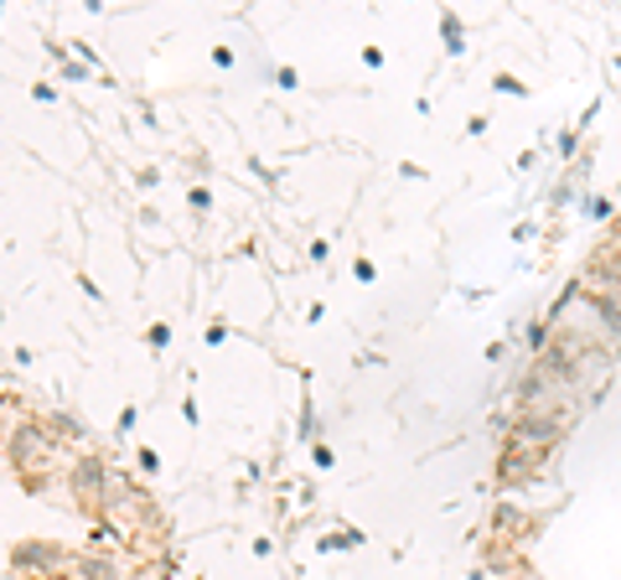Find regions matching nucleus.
<instances>
[{
    "mask_svg": "<svg viewBox=\"0 0 621 580\" xmlns=\"http://www.w3.org/2000/svg\"><path fill=\"white\" fill-rule=\"evenodd\" d=\"M575 410L570 405H544V410H523V420L513 426V445H534V451H549L555 441H565Z\"/></svg>",
    "mask_w": 621,
    "mask_h": 580,
    "instance_id": "f257e3e1",
    "label": "nucleus"
},
{
    "mask_svg": "<svg viewBox=\"0 0 621 580\" xmlns=\"http://www.w3.org/2000/svg\"><path fill=\"white\" fill-rule=\"evenodd\" d=\"M17 570H26V576H42V580H57L67 570V555L57 545H21L17 549Z\"/></svg>",
    "mask_w": 621,
    "mask_h": 580,
    "instance_id": "f03ea898",
    "label": "nucleus"
},
{
    "mask_svg": "<svg viewBox=\"0 0 621 580\" xmlns=\"http://www.w3.org/2000/svg\"><path fill=\"white\" fill-rule=\"evenodd\" d=\"M11 457H17V466H47V461H52V441H47V430L32 426V420H21L17 441H11Z\"/></svg>",
    "mask_w": 621,
    "mask_h": 580,
    "instance_id": "7ed1b4c3",
    "label": "nucleus"
},
{
    "mask_svg": "<svg viewBox=\"0 0 621 580\" xmlns=\"http://www.w3.org/2000/svg\"><path fill=\"white\" fill-rule=\"evenodd\" d=\"M544 461H549V451H534V445H507L503 457V482H528L544 472Z\"/></svg>",
    "mask_w": 621,
    "mask_h": 580,
    "instance_id": "20e7f679",
    "label": "nucleus"
},
{
    "mask_svg": "<svg viewBox=\"0 0 621 580\" xmlns=\"http://www.w3.org/2000/svg\"><path fill=\"white\" fill-rule=\"evenodd\" d=\"M109 472H104V461H78V472H73V487H78V493H99L104 497V487H109Z\"/></svg>",
    "mask_w": 621,
    "mask_h": 580,
    "instance_id": "39448f33",
    "label": "nucleus"
},
{
    "mask_svg": "<svg viewBox=\"0 0 621 580\" xmlns=\"http://www.w3.org/2000/svg\"><path fill=\"white\" fill-rule=\"evenodd\" d=\"M523 524H528V518H523V508H513V503H503V508H497V534H523Z\"/></svg>",
    "mask_w": 621,
    "mask_h": 580,
    "instance_id": "423d86ee",
    "label": "nucleus"
}]
</instances>
